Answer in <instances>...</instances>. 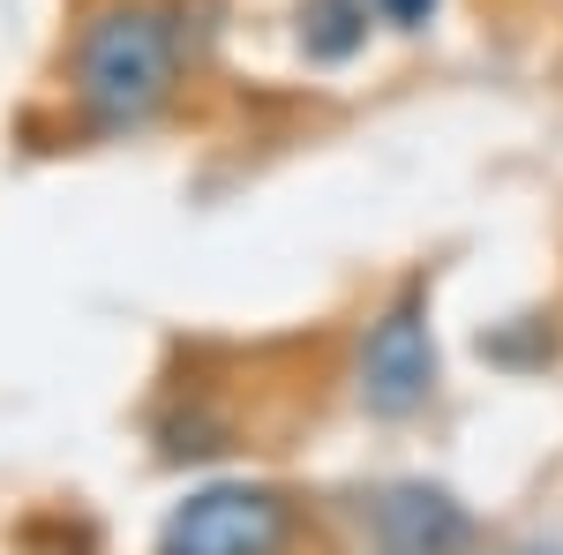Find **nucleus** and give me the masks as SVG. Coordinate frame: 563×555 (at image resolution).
Wrapping results in <instances>:
<instances>
[{"instance_id":"obj_1","label":"nucleus","mask_w":563,"mask_h":555,"mask_svg":"<svg viewBox=\"0 0 563 555\" xmlns=\"http://www.w3.org/2000/svg\"><path fill=\"white\" fill-rule=\"evenodd\" d=\"M76 106L98 135L151 129L180 90V31L158 0H106L76 31V60H68Z\"/></svg>"},{"instance_id":"obj_2","label":"nucleus","mask_w":563,"mask_h":555,"mask_svg":"<svg viewBox=\"0 0 563 555\" xmlns=\"http://www.w3.org/2000/svg\"><path fill=\"white\" fill-rule=\"evenodd\" d=\"M353 398L368 421H413L435 398V331H429V278H406L368 315L353 353Z\"/></svg>"},{"instance_id":"obj_3","label":"nucleus","mask_w":563,"mask_h":555,"mask_svg":"<svg viewBox=\"0 0 563 555\" xmlns=\"http://www.w3.org/2000/svg\"><path fill=\"white\" fill-rule=\"evenodd\" d=\"M294 496L263 480H211L188 503H174L158 555H286L294 548Z\"/></svg>"},{"instance_id":"obj_4","label":"nucleus","mask_w":563,"mask_h":555,"mask_svg":"<svg viewBox=\"0 0 563 555\" xmlns=\"http://www.w3.org/2000/svg\"><path fill=\"white\" fill-rule=\"evenodd\" d=\"M368 533L398 555H466L474 548V511L451 496V488H429V480H390L368 496Z\"/></svg>"},{"instance_id":"obj_5","label":"nucleus","mask_w":563,"mask_h":555,"mask_svg":"<svg viewBox=\"0 0 563 555\" xmlns=\"http://www.w3.org/2000/svg\"><path fill=\"white\" fill-rule=\"evenodd\" d=\"M368 15H376V0H301V53L323 68H346L368 45Z\"/></svg>"},{"instance_id":"obj_6","label":"nucleus","mask_w":563,"mask_h":555,"mask_svg":"<svg viewBox=\"0 0 563 555\" xmlns=\"http://www.w3.org/2000/svg\"><path fill=\"white\" fill-rule=\"evenodd\" d=\"M435 8H443V0H376V15H384L390 31H429Z\"/></svg>"},{"instance_id":"obj_7","label":"nucleus","mask_w":563,"mask_h":555,"mask_svg":"<svg viewBox=\"0 0 563 555\" xmlns=\"http://www.w3.org/2000/svg\"><path fill=\"white\" fill-rule=\"evenodd\" d=\"M361 555H398V548H384V541H376V548H361Z\"/></svg>"},{"instance_id":"obj_8","label":"nucleus","mask_w":563,"mask_h":555,"mask_svg":"<svg viewBox=\"0 0 563 555\" xmlns=\"http://www.w3.org/2000/svg\"><path fill=\"white\" fill-rule=\"evenodd\" d=\"M533 555H563V548H533Z\"/></svg>"}]
</instances>
